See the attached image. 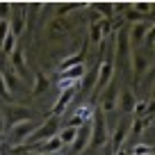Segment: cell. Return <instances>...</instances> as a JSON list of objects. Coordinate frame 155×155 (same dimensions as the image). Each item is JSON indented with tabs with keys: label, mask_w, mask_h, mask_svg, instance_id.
I'll return each instance as SVG.
<instances>
[{
	"label": "cell",
	"mask_w": 155,
	"mask_h": 155,
	"mask_svg": "<svg viewBox=\"0 0 155 155\" xmlns=\"http://www.w3.org/2000/svg\"><path fill=\"white\" fill-rule=\"evenodd\" d=\"M37 128H39V123L32 121V119H28V121L18 123V126H14V128H9V144L12 146L25 144V141L30 139V135H32Z\"/></svg>",
	"instance_id": "cell-4"
},
{
	"label": "cell",
	"mask_w": 155,
	"mask_h": 155,
	"mask_svg": "<svg viewBox=\"0 0 155 155\" xmlns=\"http://www.w3.org/2000/svg\"><path fill=\"white\" fill-rule=\"evenodd\" d=\"M130 64H132V71H135V80L141 82V78L146 73H150V68H153V57L148 53H144L141 48H137L130 53Z\"/></svg>",
	"instance_id": "cell-2"
},
{
	"label": "cell",
	"mask_w": 155,
	"mask_h": 155,
	"mask_svg": "<svg viewBox=\"0 0 155 155\" xmlns=\"http://www.w3.org/2000/svg\"><path fill=\"white\" fill-rule=\"evenodd\" d=\"M9 62H12V71L14 73H23L28 68V62H25V50L23 46H16V50L9 55Z\"/></svg>",
	"instance_id": "cell-11"
},
{
	"label": "cell",
	"mask_w": 155,
	"mask_h": 155,
	"mask_svg": "<svg viewBox=\"0 0 155 155\" xmlns=\"http://www.w3.org/2000/svg\"><path fill=\"white\" fill-rule=\"evenodd\" d=\"M114 155H128V153H126V150L121 148V150H114Z\"/></svg>",
	"instance_id": "cell-25"
},
{
	"label": "cell",
	"mask_w": 155,
	"mask_h": 155,
	"mask_svg": "<svg viewBox=\"0 0 155 155\" xmlns=\"http://www.w3.org/2000/svg\"><path fill=\"white\" fill-rule=\"evenodd\" d=\"M16 46H18V37H14V34L9 32V34L5 37V41L0 44V50H2V53H5L7 57H9V55H12V53L16 50Z\"/></svg>",
	"instance_id": "cell-18"
},
{
	"label": "cell",
	"mask_w": 155,
	"mask_h": 155,
	"mask_svg": "<svg viewBox=\"0 0 155 155\" xmlns=\"http://www.w3.org/2000/svg\"><path fill=\"white\" fill-rule=\"evenodd\" d=\"M119 57L121 55H130V44H128V32L126 30H119L116 32V50H114Z\"/></svg>",
	"instance_id": "cell-14"
},
{
	"label": "cell",
	"mask_w": 155,
	"mask_h": 155,
	"mask_svg": "<svg viewBox=\"0 0 155 155\" xmlns=\"http://www.w3.org/2000/svg\"><path fill=\"white\" fill-rule=\"evenodd\" d=\"M128 128H130V121H123L114 128V135H112V153L114 150H121L123 144L128 141Z\"/></svg>",
	"instance_id": "cell-10"
},
{
	"label": "cell",
	"mask_w": 155,
	"mask_h": 155,
	"mask_svg": "<svg viewBox=\"0 0 155 155\" xmlns=\"http://www.w3.org/2000/svg\"><path fill=\"white\" fill-rule=\"evenodd\" d=\"M7 34H9V21H0V44L5 41Z\"/></svg>",
	"instance_id": "cell-23"
},
{
	"label": "cell",
	"mask_w": 155,
	"mask_h": 155,
	"mask_svg": "<svg viewBox=\"0 0 155 155\" xmlns=\"http://www.w3.org/2000/svg\"><path fill=\"white\" fill-rule=\"evenodd\" d=\"M0 98H2V101H14V96H12L9 91H7V87H5V82H2V78H0Z\"/></svg>",
	"instance_id": "cell-22"
},
{
	"label": "cell",
	"mask_w": 155,
	"mask_h": 155,
	"mask_svg": "<svg viewBox=\"0 0 155 155\" xmlns=\"http://www.w3.org/2000/svg\"><path fill=\"white\" fill-rule=\"evenodd\" d=\"M130 155H153V146L150 144H135L132 146V150H130Z\"/></svg>",
	"instance_id": "cell-20"
},
{
	"label": "cell",
	"mask_w": 155,
	"mask_h": 155,
	"mask_svg": "<svg viewBox=\"0 0 155 155\" xmlns=\"http://www.w3.org/2000/svg\"><path fill=\"white\" fill-rule=\"evenodd\" d=\"M75 87H78V84H75ZM75 87H68V89H62V91H59V98L55 101V107H53V114L55 116H59L68 105H71L73 96H75V91H78Z\"/></svg>",
	"instance_id": "cell-9"
},
{
	"label": "cell",
	"mask_w": 155,
	"mask_h": 155,
	"mask_svg": "<svg viewBox=\"0 0 155 155\" xmlns=\"http://www.w3.org/2000/svg\"><path fill=\"white\" fill-rule=\"evenodd\" d=\"M96 80H98V64L91 68V71H87L82 75V80H80V84H82V89L84 91H94V87H96Z\"/></svg>",
	"instance_id": "cell-15"
},
{
	"label": "cell",
	"mask_w": 155,
	"mask_h": 155,
	"mask_svg": "<svg viewBox=\"0 0 155 155\" xmlns=\"http://www.w3.org/2000/svg\"><path fill=\"white\" fill-rule=\"evenodd\" d=\"M46 89H48V78L44 75V73L39 71L37 75H34V84H32V94L34 96H39V94H44Z\"/></svg>",
	"instance_id": "cell-17"
},
{
	"label": "cell",
	"mask_w": 155,
	"mask_h": 155,
	"mask_svg": "<svg viewBox=\"0 0 155 155\" xmlns=\"http://www.w3.org/2000/svg\"><path fill=\"white\" fill-rule=\"evenodd\" d=\"M101 107L98 110L103 112V114H107V112L116 110V98H119V89L114 87V84H110V87L105 89V91H101Z\"/></svg>",
	"instance_id": "cell-8"
},
{
	"label": "cell",
	"mask_w": 155,
	"mask_h": 155,
	"mask_svg": "<svg viewBox=\"0 0 155 155\" xmlns=\"http://www.w3.org/2000/svg\"><path fill=\"white\" fill-rule=\"evenodd\" d=\"M75 137H78V128H73V126H64L57 130V139L62 141V146H71L75 141Z\"/></svg>",
	"instance_id": "cell-13"
},
{
	"label": "cell",
	"mask_w": 155,
	"mask_h": 155,
	"mask_svg": "<svg viewBox=\"0 0 155 155\" xmlns=\"http://www.w3.org/2000/svg\"><path fill=\"white\" fill-rule=\"evenodd\" d=\"M126 9H128V12H126V18H128V21H132V23H139V21H146V18H144V16H141L137 9H132V7H130V2H128V7H126Z\"/></svg>",
	"instance_id": "cell-21"
},
{
	"label": "cell",
	"mask_w": 155,
	"mask_h": 155,
	"mask_svg": "<svg viewBox=\"0 0 155 155\" xmlns=\"http://www.w3.org/2000/svg\"><path fill=\"white\" fill-rule=\"evenodd\" d=\"M0 78H2V82H5L7 91H21V87H23V82H21V78L16 75L12 68H7V71H0Z\"/></svg>",
	"instance_id": "cell-12"
},
{
	"label": "cell",
	"mask_w": 155,
	"mask_h": 155,
	"mask_svg": "<svg viewBox=\"0 0 155 155\" xmlns=\"http://www.w3.org/2000/svg\"><path fill=\"white\" fill-rule=\"evenodd\" d=\"M137 105V96L132 89H123L119 91V98H116V110L121 112V114H130Z\"/></svg>",
	"instance_id": "cell-6"
},
{
	"label": "cell",
	"mask_w": 155,
	"mask_h": 155,
	"mask_svg": "<svg viewBox=\"0 0 155 155\" xmlns=\"http://www.w3.org/2000/svg\"><path fill=\"white\" fill-rule=\"evenodd\" d=\"M150 30H153V21H139V23H132L130 30H126L128 32V44H130L132 50L144 46V39H146V34H148Z\"/></svg>",
	"instance_id": "cell-3"
},
{
	"label": "cell",
	"mask_w": 155,
	"mask_h": 155,
	"mask_svg": "<svg viewBox=\"0 0 155 155\" xmlns=\"http://www.w3.org/2000/svg\"><path fill=\"white\" fill-rule=\"evenodd\" d=\"M107 139V119L101 110H94V116L89 121V148H98Z\"/></svg>",
	"instance_id": "cell-1"
},
{
	"label": "cell",
	"mask_w": 155,
	"mask_h": 155,
	"mask_svg": "<svg viewBox=\"0 0 155 155\" xmlns=\"http://www.w3.org/2000/svg\"><path fill=\"white\" fill-rule=\"evenodd\" d=\"M80 7H87V5H82V2H59L57 16H64V12H73V9H80Z\"/></svg>",
	"instance_id": "cell-19"
},
{
	"label": "cell",
	"mask_w": 155,
	"mask_h": 155,
	"mask_svg": "<svg viewBox=\"0 0 155 155\" xmlns=\"http://www.w3.org/2000/svg\"><path fill=\"white\" fill-rule=\"evenodd\" d=\"M89 41L91 44H96V46H101V41H105V34H103V25H101V21H94L91 23V30H89Z\"/></svg>",
	"instance_id": "cell-16"
},
{
	"label": "cell",
	"mask_w": 155,
	"mask_h": 155,
	"mask_svg": "<svg viewBox=\"0 0 155 155\" xmlns=\"http://www.w3.org/2000/svg\"><path fill=\"white\" fill-rule=\"evenodd\" d=\"M2 135H5V121H2V114H0V139H2Z\"/></svg>",
	"instance_id": "cell-24"
},
{
	"label": "cell",
	"mask_w": 155,
	"mask_h": 155,
	"mask_svg": "<svg viewBox=\"0 0 155 155\" xmlns=\"http://www.w3.org/2000/svg\"><path fill=\"white\" fill-rule=\"evenodd\" d=\"M57 130H59V126H57V119H48V121H44V123H39V128L30 135V139L25 141V144H41V141H48L50 137H55L57 135Z\"/></svg>",
	"instance_id": "cell-5"
},
{
	"label": "cell",
	"mask_w": 155,
	"mask_h": 155,
	"mask_svg": "<svg viewBox=\"0 0 155 155\" xmlns=\"http://www.w3.org/2000/svg\"><path fill=\"white\" fill-rule=\"evenodd\" d=\"M0 155H2V153H0Z\"/></svg>",
	"instance_id": "cell-26"
},
{
	"label": "cell",
	"mask_w": 155,
	"mask_h": 155,
	"mask_svg": "<svg viewBox=\"0 0 155 155\" xmlns=\"http://www.w3.org/2000/svg\"><path fill=\"white\" fill-rule=\"evenodd\" d=\"M62 148H64L62 141H59L57 135H55V137H50L48 141H41V144L32 146V153H39V155H59Z\"/></svg>",
	"instance_id": "cell-7"
}]
</instances>
